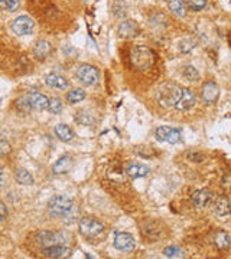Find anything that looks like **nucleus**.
<instances>
[{"mask_svg":"<svg viewBox=\"0 0 231 259\" xmlns=\"http://www.w3.org/2000/svg\"><path fill=\"white\" fill-rule=\"evenodd\" d=\"M72 166H74L72 157L63 156V157H60V159L55 162V164L52 166V171H54L55 174H65V173H68V171L72 168Z\"/></svg>","mask_w":231,"mask_h":259,"instance_id":"obj_14","label":"nucleus"},{"mask_svg":"<svg viewBox=\"0 0 231 259\" xmlns=\"http://www.w3.org/2000/svg\"><path fill=\"white\" fill-rule=\"evenodd\" d=\"M42 254L46 258H66L71 255V249L64 245H52V246H43Z\"/></svg>","mask_w":231,"mask_h":259,"instance_id":"obj_10","label":"nucleus"},{"mask_svg":"<svg viewBox=\"0 0 231 259\" xmlns=\"http://www.w3.org/2000/svg\"><path fill=\"white\" fill-rule=\"evenodd\" d=\"M182 91H184V90H182L179 85H176V84H173V82H166V84H164V85L158 90L156 99H158V102H159L162 107L172 108V107H175V105L178 104V101L181 99V97H182Z\"/></svg>","mask_w":231,"mask_h":259,"instance_id":"obj_1","label":"nucleus"},{"mask_svg":"<svg viewBox=\"0 0 231 259\" xmlns=\"http://www.w3.org/2000/svg\"><path fill=\"white\" fill-rule=\"evenodd\" d=\"M182 75H184L185 79L189 81V82H195V81H198L199 79L198 69H197L195 66H192V65H187V66L184 68V71H182Z\"/></svg>","mask_w":231,"mask_h":259,"instance_id":"obj_25","label":"nucleus"},{"mask_svg":"<svg viewBox=\"0 0 231 259\" xmlns=\"http://www.w3.org/2000/svg\"><path fill=\"white\" fill-rule=\"evenodd\" d=\"M195 104H197L195 94H194L191 90H184V91H182V97L178 101V104L175 105V108L179 110V111H188V110H191Z\"/></svg>","mask_w":231,"mask_h":259,"instance_id":"obj_11","label":"nucleus"},{"mask_svg":"<svg viewBox=\"0 0 231 259\" xmlns=\"http://www.w3.org/2000/svg\"><path fill=\"white\" fill-rule=\"evenodd\" d=\"M16 107H18V110L22 111V112H29L31 110H33L32 104H31V101H29V97L19 98V99L16 101Z\"/></svg>","mask_w":231,"mask_h":259,"instance_id":"obj_29","label":"nucleus"},{"mask_svg":"<svg viewBox=\"0 0 231 259\" xmlns=\"http://www.w3.org/2000/svg\"><path fill=\"white\" fill-rule=\"evenodd\" d=\"M28 97L32 104V108L36 111H42V110L48 108V105H49V99L45 95H42L41 92H31Z\"/></svg>","mask_w":231,"mask_h":259,"instance_id":"obj_17","label":"nucleus"},{"mask_svg":"<svg viewBox=\"0 0 231 259\" xmlns=\"http://www.w3.org/2000/svg\"><path fill=\"white\" fill-rule=\"evenodd\" d=\"M45 84L55 90H65L68 87V81L63 75H58V74H48L45 76Z\"/></svg>","mask_w":231,"mask_h":259,"instance_id":"obj_13","label":"nucleus"},{"mask_svg":"<svg viewBox=\"0 0 231 259\" xmlns=\"http://www.w3.org/2000/svg\"><path fill=\"white\" fill-rule=\"evenodd\" d=\"M51 43L46 42V40H38L33 46V55L38 58V59H43L46 58L49 54H51Z\"/></svg>","mask_w":231,"mask_h":259,"instance_id":"obj_18","label":"nucleus"},{"mask_svg":"<svg viewBox=\"0 0 231 259\" xmlns=\"http://www.w3.org/2000/svg\"><path fill=\"white\" fill-rule=\"evenodd\" d=\"M78 227L80 232L87 238H96L104 232V225L93 218H83L78 223Z\"/></svg>","mask_w":231,"mask_h":259,"instance_id":"obj_7","label":"nucleus"},{"mask_svg":"<svg viewBox=\"0 0 231 259\" xmlns=\"http://www.w3.org/2000/svg\"><path fill=\"white\" fill-rule=\"evenodd\" d=\"M35 20L32 18L26 16V15H22L19 18H16L13 22H12V31L15 35H19V36H28V35H32L35 32Z\"/></svg>","mask_w":231,"mask_h":259,"instance_id":"obj_6","label":"nucleus"},{"mask_svg":"<svg viewBox=\"0 0 231 259\" xmlns=\"http://www.w3.org/2000/svg\"><path fill=\"white\" fill-rule=\"evenodd\" d=\"M0 148H1V154H7V153L10 151V146H9L4 140H1V143H0Z\"/></svg>","mask_w":231,"mask_h":259,"instance_id":"obj_35","label":"nucleus"},{"mask_svg":"<svg viewBox=\"0 0 231 259\" xmlns=\"http://www.w3.org/2000/svg\"><path fill=\"white\" fill-rule=\"evenodd\" d=\"M168 7L173 15H176L179 18H184L185 13H187V6H185L184 0H169Z\"/></svg>","mask_w":231,"mask_h":259,"instance_id":"obj_20","label":"nucleus"},{"mask_svg":"<svg viewBox=\"0 0 231 259\" xmlns=\"http://www.w3.org/2000/svg\"><path fill=\"white\" fill-rule=\"evenodd\" d=\"M77 78L87 87H93L99 82L100 74L99 69L93 65L83 64L77 68V72H75Z\"/></svg>","mask_w":231,"mask_h":259,"instance_id":"obj_5","label":"nucleus"},{"mask_svg":"<svg viewBox=\"0 0 231 259\" xmlns=\"http://www.w3.org/2000/svg\"><path fill=\"white\" fill-rule=\"evenodd\" d=\"M0 6L3 10L7 12H15L21 6V0H0Z\"/></svg>","mask_w":231,"mask_h":259,"instance_id":"obj_28","label":"nucleus"},{"mask_svg":"<svg viewBox=\"0 0 231 259\" xmlns=\"http://www.w3.org/2000/svg\"><path fill=\"white\" fill-rule=\"evenodd\" d=\"M64 52H65L66 55H68V54H74V49H72L71 46H69V49H68V46H65V48H64Z\"/></svg>","mask_w":231,"mask_h":259,"instance_id":"obj_38","label":"nucleus"},{"mask_svg":"<svg viewBox=\"0 0 231 259\" xmlns=\"http://www.w3.org/2000/svg\"><path fill=\"white\" fill-rule=\"evenodd\" d=\"M207 1L205 0H189V7L194 10V12H199L205 7Z\"/></svg>","mask_w":231,"mask_h":259,"instance_id":"obj_34","label":"nucleus"},{"mask_svg":"<svg viewBox=\"0 0 231 259\" xmlns=\"http://www.w3.org/2000/svg\"><path fill=\"white\" fill-rule=\"evenodd\" d=\"M72 206H74L72 197H69V196H55L48 203V212L51 213V216L58 218V216H64Z\"/></svg>","mask_w":231,"mask_h":259,"instance_id":"obj_4","label":"nucleus"},{"mask_svg":"<svg viewBox=\"0 0 231 259\" xmlns=\"http://www.w3.org/2000/svg\"><path fill=\"white\" fill-rule=\"evenodd\" d=\"M55 134L63 143H69L74 138V131L69 129L65 124H58L55 127Z\"/></svg>","mask_w":231,"mask_h":259,"instance_id":"obj_19","label":"nucleus"},{"mask_svg":"<svg viewBox=\"0 0 231 259\" xmlns=\"http://www.w3.org/2000/svg\"><path fill=\"white\" fill-rule=\"evenodd\" d=\"M75 121L78 124H81V126L90 127V126L97 123V115L93 111H90V110H81V111H78L75 114Z\"/></svg>","mask_w":231,"mask_h":259,"instance_id":"obj_12","label":"nucleus"},{"mask_svg":"<svg viewBox=\"0 0 231 259\" xmlns=\"http://www.w3.org/2000/svg\"><path fill=\"white\" fill-rule=\"evenodd\" d=\"M78 215H80L78 207H77V204H74V206H72V207L66 212L65 215L63 216V218H64V222H65L66 225H68V223H69V225H71V223H74V222L78 219Z\"/></svg>","mask_w":231,"mask_h":259,"instance_id":"obj_27","label":"nucleus"},{"mask_svg":"<svg viewBox=\"0 0 231 259\" xmlns=\"http://www.w3.org/2000/svg\"><path fill=\"white\" fill-rule=\"evenodd\" d=\"M214 242H215V246H217L218 249H227L231 243L229 233H226L224 230H218V232L215 233Z\"/></svg>","mask_w":231,"mask_h":259,"instance_id":"obj_22","label":"nucleus"},{"mask_svg":"<svg viewBox=\"0 0 231 259\" xmlns=\"http://www.w3.org/2000/svg\"><path fill=\"white\" fill-rule=\"evenodd\" d=\"M201 97H202V101L205 104H214L220 97L218 85L215 82H212V81L205 82L204 87H202V91H201Z\"/></svg>","mask_w":231,"mask_h":259,"instance_id":"obj_9","label":"nucleus"},{"mask_svg":"<svg viewBox=\"0 0 231 259\" xmlns=\"http://www.w3.org/2000/svg\"><path fill=\"white\" fill-rule=\"evenodd\" d=\"M164 254L168 258H184L185 257L184 252L178 246H168V248H165Z\"/></svg>","mask_w":231,"mask_h":259,"instance_id":"obj_31","label":"nucleus"},{"mask_svg":"<svg viewBox=\"0 0 231 259\" xmlns=\"http://www.w3.org/2000/svg\"><path fill=\"white\" fill-rule=\"evenodd\" d=\"M211 199H212V194H211V192L205 190V189L197 190V192H194L192 196H191V200H192V203L197 207H205L207 204H210Z\"/></svg>","mask_w":231,"mask_h":259,"instance_id":"obj_15","label":"nucleus"},{"mask_svg":"<svg viewBox=\"0 0 231 259\" xmlns=\"http://www.w3.org/2000/svg\"><path fill=\"white\" fill-rule=\"evenodd\" d=\"M0 210H1V221H4L6 216H7V209H6V204H4V203L0 204Z\"/></svg>","mask_w":231,"mask_h":259,"instance_id":"obj_36","label":"nucleus"},{"mask_svg":"<svg viewBox=\"0 0 231 259\" xmlns=\"http://www.w3.org/2000/svg\"><path fill=\"white\" fill-rule=\"evenodd\" d=\"M16 182L19 185H23V186H31V185H33L32 174L25 168H19L16 171Z\"/></svg>","mask_w":231,"mask_h":259,"instance_id":"obj_24","label":"nucleus"},{"mask_svg":"<svg viewBox=\"0 0 231 259\" xmlns=\"http://www.w3.org/2000/svg\"><path fill=\"white\" fill-rule=\"evenodd\" d=\"M170 127H166V126H162V127H159V129L156 130V138L159 140V141H166L168 140V135H169V132H170Z\"/></svg>","mask_w":231,"mask_h":259,"instance_id":"obj_33","label":"nucleus"},{"mask_svg":"<svg viewBox=\"0 0 231 259\" xmlns=\"http://www.w3.org/2000/svg\"><path fill=\"white\" fill-rule=\"evenodd\" d=\"M214 209H215V213L218 216H227L231 213V202L229 197L226 196H220L217 200H215V204H214Z\"/></svg>","mask_w":231,"mask_h":259,"instance_id":"obj_16","label":"nucleus"},{"mask_svg":"<svg viewBox=\"0 0 231 259\" xmlns=\"http://www.w3.org/2000/svg\"><path fill=\"white\" fill-rule=\"evenodd\" d=\"M36 240L42 246H52V245H66L71 240V235L68 232H51L42 230L38 233Z\"/></svg>","mask_w":231,"mask_h":259,"instance_id":"obj_3","label":"nucleus"},{"mask_svg":"<svg viewBox=\"0 0 231 259\" xmlns=\"http://www.w3.org/2000/svg\"><path fill=\"white\" fill-rule=\"evenodd\" d=\"M134 239L130 233L126 232H116L114 233V246L122 252H130L134 249Z\"/></svg>","mask_w":231,"mask_h":259,"instance_id":"obj_8","label":"nucleus"},{"mask_svg":"<svg viewBox=\"0 0 231 259\" xmlns=\"http://www.w3.org/2000/svg\"><path fill=\"white\" fill-rule=\"evenodd\" d=\"M48 111L51 114H58L63 111V102L60 98H51L49 99V105H48Z\"/></svg>","mask_w":231,"mask_h":259,"instance_id":"obj_30","label":"nucleus"},{"mask_svg":"<svg viewBox=\"0 0 231 259\" xmlns=\"http://www.w3.org/2000/svg\"><path fill=\"white\" fill-rule=\"evenodd\" d=\"M130 62L136 69L146 71L155 62V55L150 48L145 45H137L133 46L130 51Z\"/></svg>","mask_w":231,"mask_h":259,"instance_id":"obj_2","label":"nucleus"},{"mask_svg":"<svg viewBox=\"0 0 231 259\" xmlns=\"http://www.w3.org/2000/svg\"><path fill=\"white\" fill-rule=\"evenodd\" d=\"M149 173V167L143 166V164H130L127 167V174L132 179H139V177H145Z\"/></svg>","mask_w":231,"mask_h":259,"instance_id":"obj_21","label":"nucleus"},{"mask_svg":"<svg viewBox=\"0 0 231 259\" xmlns=\"http://www.w3.org/2000/svg\"><path fill=\"white\" fill-rule=\"evenodd\" d=\"M181 138H182L181 131H179V130L172 129L170 130V132H169V135H168V140H166V141H168L169 144H176V143L181 141Z\"/></svg>","mask_w":231,"mask_h":259,"instance_id":"obj_32","label":"nucleus"},{"mask_svg":"<svg viewBox=\"0 0 231 259\" xmlns=\"http://www.w3.org/2000/svg\"><path fill=\"white\" fill-rule=\"evenodd\" d=\"M85 98V91L81 90V88H77V90H72L66 94V99L69 104H77L80 101H83Z\"/></svg>","mask_w":231,"mask_h":259,"instance_id":"obj_26","label":"nucleus"},{"mask_svg":"<svg viewBox=\"0 0 231 259\" xmlns=\"http://www.w3.org/2000/svg\"><path fill=\"white\" fill-rule=\"evenodd\" d=\"M188 157H189L191 160H194V162H195L197 159H199V160L202 159V156H201V154H198V153H197V154H194V153H189V156H188Z\"/></svg>","mask_w":231,"mask_h":259,"instance_id":"obj_37","label":"nucleus"},{"mask_svg":"<svg viewBox=\"0 0 231 259\" xmlns=\"http://www.w3.org/2000/svg\"><path fill=\"white\" fill-rule=\"evenodd\" d=\"M137 32V26L136 22L133 20H125L123 23H120L119 26V35L126 37V36H134V33Z\"/></svg>","mask_w":231,"mask_h":259,"instance_id":"obj_23","label":"nucleus"}]
</instances>
